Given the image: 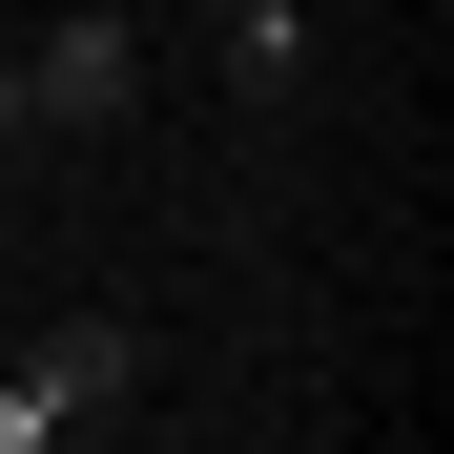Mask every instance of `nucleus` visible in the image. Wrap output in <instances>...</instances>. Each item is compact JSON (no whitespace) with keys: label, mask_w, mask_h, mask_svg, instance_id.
<instances>
[{"label":"nucleus","mask_w":454,"mask_h":454,"mask_svg":"<svg viewBox=\"0 0 454 454\" xmlns=\"http://www.w3.org/2000/svg\"><path fill=\"white\" fill-rule=\"evenodd\" d=\"M145 413V310H62L0 351V454H62V434H124Z\"/></svg>","instance_id":"nucleus-1"},{"label":"nucleus","mask_w":454,"mask_h":454,"mask_svg":"<svg viewBox=\"0 0 454 454\" xmlns=\"http://www.w3.org/2000/svg\"><path fill=\"white\" fill-rule=\"evenodd\" d=\"M124 104H145V21H124V0H62V21L21 42V124L42 145H104Z\"/></svg>","instance_id":"nucleus-2"},{"label":"nucleus","mask_w":454,"mask_h":454,"mask_svg":"<svg viewBox=\"0 0 454 454\" xmlns=\"http://www.w3.org/2000/svg\"><path fill=\"white\" fill-rule=\"evenodd\" d=\"M331 21H351V0H207L227 104H248V124H289V104H310V62H331Z\"/></svg>","instance_id":"nucleus-3"},{"label":"nucleus","mask_w":454,"mask_h":454,"mask_svg":"<svg viewBox=\"0 0 454 454\" xmlns=\"http://www.w3.org/2000/svg\"><path fill=\"white\" fill-rule=\"evenodd\" d=\"M21 145H42V124H21V42H0V166H21Z\"/></svg>","instance_id":"nucleus-4"}]
</instances>
